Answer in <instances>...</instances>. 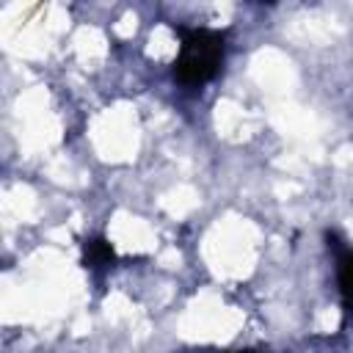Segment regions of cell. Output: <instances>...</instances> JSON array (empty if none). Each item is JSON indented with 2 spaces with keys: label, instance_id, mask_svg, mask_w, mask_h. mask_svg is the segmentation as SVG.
Returning a JSON list of instances; mask_svg holds the SVG:
<instances>
[{
  "label": "cell",
  "instance_id": "6da1fadb",
  "mask_svg": "<svg viewBox=\"0 0 353 353\" xmlns=\"http://www.w3.org/2000/svg\"><path fill=\"white\" fill-rule=\"evenodd\" d=\"M182 47L174 61V77L182 85H204L212 80L226 55V33L212 28H176Z\"/></svg>",
  "mask_w": 353,
  "mask_h": 353
},
{
  "label": "cell",
  "instance_id": "7a4b0ae2",
  "mask_svg": "<svg viewBox=\"0 0 353 353\" xmlns=\"http://www.w3.org/2000/svg\"><path fill=\"white\" fill-rule=\"evenodd\" d=\"M328 243L334 245L336 254V279H339V292L345 298V306L353 309V248L345 245L336 234L328 232Z\"/></svg>",
  "mask_w": 353,
  "mask_h": 353
},
{
  "label": "cell",
  "instance_id": "3957f363",
  "mask_svg": "<svg viewBox=\"0 0 353 353\" xmlns=\"http://www.w3.org/2000/svg\"><path fill=\"white\" fill-rule=\"evenodd\" d=\"M113 259H116V251L105 237H88L83 243V265L85 268H105Z\"/></svg>",
  "mask_w": 353,
  "mask_h": 353
},
{
  "label": "cell",
  "instance_id": "277c9868",
  "mask_svg": "<svg viewBox=\"0 0 353 353\" xmlns=\"http://www.w3.org/2000/svg\"><path fill=\"white\" fill-rule=\"evenodd\" d=\"M234 353H256V350H234Z\"/></svg>",
  "mask_w": 353,
  "mask_h": 353
}]
</instances>
